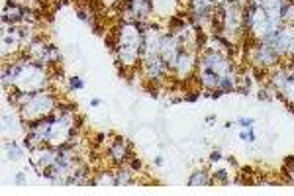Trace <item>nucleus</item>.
<instances>
[{
	"mask_svg": "<svg viewBox=\"0 0 294 196\" xmlns=\"http://www.w3.org/2000/svg\"><path fill=\"white\" fill-rule=\"evenodd\" d=\"M57 96L49 90V88H43V90H35L31 94V98L20 108V114L24 116V120H35V118H43L51 112H55V106H57Z\"/></svg>",
	"mask_w": 294,
	"mask_h": 196,
	"instance_id": "obj_1",
	"label": "nucleus"
},
{
	"mask_svg": "<svg viewBox=\"0 0 294 196\" xmlns=\"http://www.w3.org/2000/svg\"><path fill=\"white\" fill-rule=\"evenodd\" d=\"M140 69H142L146 81L157 83V84H163L169 77V71H171L169 63L161 57V53H153V55H147L146 59H142Z\"/></svg>",
	"mask_w": 294,
	"mask_h": 196,
	"instance_id": "obj_2",
	"label": "nucleus"
},
{
	"mask_svg": "<svg viewBox=\"0 0 294 196\" xmlns=\"http://www.w3.org/2000/svg\"><path fill=\"white\" fill-rule=\"evenodd\" d=\"M247 57L251 59V65H259L265 69H275L283 61V57L277 53V49L271 43L261 41V39H255V45L251 47Z\"/></svg>",
	"mask_w": 294,
	"mask_h": 196,
	"instance_id": "obj_3",
	"label": "nucleus"
},
{
	"mask_svg": "<svg viewBox=\"0 0 294 196\" xmlns=\"http://www.w3.org/2000/svg\"><path fill=\"white\" fill-rule=\"evenodd\" d=\"M198 67V51L190 49V47H182L171 73L175 75L176 81H188L194 77V71Z\"/></svg>",
	"mask_w": 294,
	"mask_h": 196,
	"instance_id": "obj_4",
	"label": "nucleus"
},
{
	"mask_svg": "<svg viewBox=\"0 0 294 196\" xmlns=\"http://www.w3.org/2000/svg\"><path fill=\"white\" fill-rule=\"evenodd\" d=\"M122 20L149 22L153 14V0H122Z\"/></svg>",
	"mask_w": 294,
	"mask_h": 196,
	"instance_id": "obj_5",
	"label": "nucleus"
},
{
	"mask_svg": "<svg viewBox=\"0 0 294 196\" xmlns=\"http://www.w3.org/2000/svg\"><path fill=\"white\" fill-rule=\"evenodd\" d=\"M134 153V147L132 143L122 138V136H114L110 141H108V147H106V155H108V161L114 165V167H122L128 163V159L132 157Z\"/></svg>",
	"mask_w": 294,
	"mask_h": 196,
	"instance_id": "obj_6",
	"label": "nucleus"
},
{
	"mask_svg": "<svg viewBox=\"0 0 294 196\" xmlns=\"http://www.w3.org/2000/svg\"><path fill=\"white\" fill-rule=\"evenodd\" d=\"M26 132V120L18 108L2 112V140H18Z\"/></svg>",
	"mask_w": 294,
	"mask_h": 196,
	"instance_id": "obj_7",
	"label": "nucleus"
},
{
	"mask_svg": "<svg viewBox=\"0 0 294 196\" xmlns=\"http://www.w3.org/2000/svg\"><path fill=\"white\" fill-rule=\"evenodd\" d=\"M57 155H59V151H57L55 145H51V143H43V145H39L35 151L29 153V163H31V167L39 173L41 169L53 165V163L57 161Z\"/></svg>",
	"mask_w": 294,
	"mask_h": 196,
	"instance_id": "obj_8",
	"label": "nucleus"
},
{
	"mask_svg": "<svg viewBox=\"0 0 294 196\" xmlns=\"http://www.w3.org/2000/svg\"><path fill=\"white\" fill-rule=\"evenodd\" d=\"M90 181H92V177H90L88 165L79 161L75 165V169L71 171V175L67 177V187H71V185H90Z\"/></svg>",
	"mask_w": 294,
	"mask_h": 196,
	"instance_id": "obj_9",
	"label": "nucleus"
},
{
	"mask_svg": "<svg viewBox=\"0 0 294 196\" xmlns=\"http://www.w3.org/2000/svg\"><path fill=\"white\" fill-rule=\"evenodd\" d=\"M196 83L204 90H214L220 84V75L216 71H210V69H200L196 75Z\"/></svg>",
	"mask_w": 294,
	"mask_h": 196,
	"instance_id": "obj_10",
	"label": "nucleus"
},
{
	"mask_svg": "<svg viewBox=\"0 0 294 196\" xmlns=\"http://www.w3.org/2000/svg\"><path fill=\"white\" fill-rule=\"evenodd\" d=\"M2 149H4V157L8 161H20L24 157V153H26L24 145L18 143L16 140H4L2 141Z\"/></svg>",
	"mask_w": 294,
	"mask_h": 196,
	"instance_id": "obj_11",
	"label": "nucleus"
},
{
	"mask_svg": "<svg viewBox=\"0 0 294 196\" xmlns=\"http://www.w3.org/2000/svg\"><path fill=\"white\" fill-rule=\"evenodd\" d=\"M134 183H136V173L128 165L114 169V187H130Z\"/></svg>",
	"mask_w": 294,
	"mask_h": 196,
	"instance_id": "obj_12",
	"label": "nucleus"
},
{
	"mask_svg": "<svg viewBox=\"0 0 294 196\" xmlns=\"http://www.w3.org/2000/svg\"><path fill=\"white\" fill-rule=\"evenodd\" d=\"M186 185H188V187H212V185H214V177H212V173L206 171V169H196V171L190 173Z\"/></svg>",
	"mask_w": 294,
	"mask_h": 196,
	"instance_id": "obj_13",
	"label": "nucleus"
},
{
	"mask_svg": "<svg viewBox=\"0 0 294 196\" xmlns=\"http://www.w3.org/2000/svg\"><path fill=\"white\" fill-rule=\"evenodd\" d=\"M253 75L251 73H239L237 75V84H235V92L239 96H247L251 92V86H253Z\"/></svg>",
	"mask_w": 294,
	"mask_h": 196,
	"instance_id": "obj_14",
	"label": "nucleus"
},
{
	"mask_svg": "<svg viewBox=\"0 0 294 196\" xmlns=\"http://www.w3.org/2000/svg\"><path fill=\"white\" fill-rule=\"evenodd\" d=\"M235 84H237V77L235 75H224V77H220L218 88L224 94H232V92H235Z\"/></svg>",
	"mask_w": 294,
	"mask_h": 196,
	"instance_id": "obj_15",
	"label": "nucleus"
},
{
	"mask_svg": "<svg viewBox=\"0 0 294 196\" xmlns=\"http://www.w3.org/2000/svg\"><path fill=\"white\" fill-rule=\"evenodd\" d=\"M90 185H94V187H104V185L114 187V171H98L96 177H92Z\"/></svg>",
	"mask_w": 294,
	"mask_h": 196,
	"instance_id": "obj_16",
	"label": "nucleus"
},
{
	"mask_svg": "<svg viewBox=\"0 0 294 196\" xmlns=\"http://www.w3.org/2000/svg\"><path fill=\"white\" fill-rule=\"evenodd\" d=\"M55 112H57L59 116H75V114H77V104L71 102V100H57Z\"/></svg>",
	"mask_w": 294,
	"mask_h": 196,
	"instance_id": "obj_17",
	"label": "nucleus"
},
{
	"mask_svg": "<svg viewBox=\"0 0 294 196\" xmlns=\"http://www.w3.org/2000/svg\"><path fill=\"white\" fill-rule=\"evenodd\" d=\"M257 98H259L261 102H271V100H275V88H273L269 83H263V86H261L259 92H257Z\"/></svg>",
	"mask_w": 294,
	"mask_h": 196,
	"instance_id": "obj_18",
	"label": "nucleus"
},
{
	"mask_svg": "<svg viewBox=\"0 0 294 196\" xmlns=\"http://www.w3.org/2000/svg\"><path fill=\"white\" fill-rule=\"evenodd\" d=\"M281 18L285 24H294V4L293 2H287L283 8H281Z\"/></svg>",
	"mask_w": 294,
	"mask_h": 196,
	"instance_id": "obj_19",
	"label": "nucleus"
},
{
	"mask_svg": "<svg viewBox=\"0 0 294 196\" xmlns=\"http://www.w3.org/2000/svg\"><path fill=\"white\" fill-rule=\"evenodd\" d=\"M212 177H214V185L216 183L218 185H230L232 183V179H230V175H228L226 169H218L216 173H212Z\"/></svg>",
	"mask_w": 294,
	"mask_h": 196,
	"instance_id": "obj_20",
	"label": "nucleus"
},
{
	"mask_svg": "<svg viewBox=\"0 0 294 196\" xmlns=\"http://www.w3.org/2000/svg\"><path fill=\"white\" fill-rule=\"evenodd\" d=\"M67 83H69V90H83V88H85V81H83V77H79V75L69 77Z\"/></svg>",
	"mask_w": 294,
	"mask_h": 196,
	"instance_id": "obj_21",
	"label": "nucleus"
},
{
	"mask_svg": "<svg viewBox=\"0 0 294 196\" xmlns=\"http://www.w3.org/2000/svg\"><path fill=\"white\" fill-rule=\"evenodd\" d=\"M126 165H128V167H130V169H132V171H134V173H136V175H138V173H142V171H144V161H142V159H140V157H136V155H134V153H132V157H130V159H128V163H126Z\"/></svg>",
	"mask_w": 294,
	"mask_h": 196,
	"instance_id": "obj_22",
	"label": "nucleus"
},
{
	"mask_svg": "<svg viewBox=\"0 0 294 196\" xmlns=\"http://www.w3.org/2000/svg\"><path fill=\"white\" fill-rule=\"evenodd\" d=\"M279 92H283L291 102L294 104V75L289 77V81H287V84H285V88L283 90H279Z\"/></svg>",
	"mask_w": 294,
	"mask_h": 196,
	"instance_id": "obj_23",
	"label": "nucleus"
},
{
	"mask_svg": "<svg viewBox=\"0 0 294 196\" xmlns=\"http://www.w3.org/2000/svg\"><path fill=\"white\" fill-rule=\"evenodd\" d=\"M293 169H294V155H289V157H285V161H283L281 175H287V173H291Z\"/></svg>",
	"mask_w": 294,
	"mask_h": 196,
	"instance_id": "obj_24",
	"label": "nucleus"
},
{
	"mask_svg": "<svg viewBox=\"0 0 294 196\" xmlns=\"http://www.w3.org/2000/svg\"><path fill=\"white\" fill-rule=\"evenodd\" d=\"M198 98H200V92H198V90H186V92L182 94V100H184V102H190V104H194Z\"/></svg>",
	"mask_w": 294,
	"mask_h": 196,
	"instance_id": "obj_25",
	"label": "nucleus"
},
{
	"mask_svg": "<svg viewBox=\"0 0 294 196\" xmlns=\"http://www.w3.org/2000/svg\"><path fill=\"white\" fill-rule=\"evenodd\" d=\"M237 124L241 126V130H249V128H253L255 120H253V118H239V120H237Z\"/></svg>",
	"mask_w": 294,
	"mask_h": 196,
	"instance_id": "obj_26",
	"label": "nucleus"
},
{
	"mask_svg": "<svg viewBox=\"0 0 294 196\" xmlns=\"http://www.w3.org/2000/svg\"><path fill=\"white\" fill-rule=\"evenodd\" d=\"M222 159H224V155H222L220 149H214V151L210 153V163H218V161H222Z\"/></svg>",
	"mask_w": 294,
	"mask_h": 196,
	"instance_id": "obj_27",
	"label": "nucleus"
},
{
	"mask_svg": "<svg viewBox=\"0 0 294 196\" xmlns=\"http://www.w3.org/2000/svg\"><path fill=\"white\" fill-rule=\"evenodd\" d=\"M206 94L212 98V100H218V98H222L224 96V92L220 90V88H214V90H206Z\"/></svg>",
	"mask_w": 294,
	"mask_h": 196,
	"instance_id": "obj_28",
	"label": "nucleus"
},
{
	"mask_svg": "<svg viewBox=\"0 0 294 196\" xmlns=\"http://www.w3.org/2000/svg\"><path fill=\"white\" fill-rule=\"evenodd\" d=\"M26 183H28L26 173H16V177H14V185H26Z\"/></svg>",
	"mask_w": 294,
	"mask_h": 196,
	"instance_id": "obj_29",
	"label": "nucleus"
},
{
	"mask_svg": "<svg viewBox=\"0 0 294 196\" xmlns=\"http://www.w3.org/2000/svg\"><path fill=\"white\" fill-rule=\"evenodd\" d=\"M245 132H247V143H255V141H257V136H255L253 128H249V130H245Z\"/></svg>",
	"mask_w": 294,
	"mask_h": 196,
	"instance_id": "obj_30",
	"label": "nucleus"
},
{
	"mask_svg": "<svg viewBox=\"0 0 294 196\" xmlns=\"http://www.w3.org/2000/svg\"><path fill=\"white\" fill-rule=\"evenodd\" d=\"M100 104H102V102H100V98H92V100H90V106H92V108H98Z\"/></svg>",
	"mask_w": 294,
	"mask_h": 196,
	"instance_id": "obj_31",
	"label": "nucleus"
},
{
	"mask_svg": "<svg viewBox=\"0 0 294 196\" xmlns=\"http://www.w3.org/2000/svg\"><path fill=\"white\" fill-rule=\"evenodd\" d=\"M163 163H165V161H163V157H161V155H157V157H155V165H157V167H163Z\"/></svg>",
	"mask_w": 294,
	"mask_h": 196,
	"instance_id": "obj_32",
	"label": "nucleus"
},
{
	"mask_svg": "<svg viewBox=\"0 0 294 196\" xmlns=\"http://www.w3.org/2000/svg\"><path fill=\"white\" fill-rule=\"evenodd\" d=\"M206 122H208V124H214V122H216V116H214V114H208V116H206Z\"/></svg>",
	"mask_w": 294,
	"mask_h": 196,
	"instance_id": "obj_33",
	"label": "nucleus"
},
{
	"mask_svg": "<svg viewBox=\"0 0 294 196\" xmlns=\"http://www.w3.org/2000/svg\"><path fill=\"white\" fill-rule=\"evenodd\" d=\"M239 140H241V141H247V132H245V130L239 132Z\"/></svg>",
	"mask_w": 294,
	"mask_h": 196,
	"instance_id": "obj_34",
	"label": "nucleus"
},
{
	"mask_svg": "<svg viewBox=\"0 0 294 196\" xmlns=\"http://www.w3.org/2000/svg\"><path fill=\"white\" fill-rule=\"evenodd\" d=\"M228 163H230V165H234V167H237V161H235L234 157H228Z\"/></svg>",
	"mask_w": 294,
	"mask_h": 196,
	"instance_id": "obj_35",
	"label": "nucleus"
},
{
	"mask_svg": "<svg viewBox=\"0 0 294 196\" xmlns=\"http://www.w3.org/2000/svg\"><path fill=\"white\" fill-rule=\"evenodd\" d=\"M289 2H293V4H294V0H289Z\"/></svg>",
	"mask_w": 294,
	"mask_h": 196,
	"instance_id": "obj_36",
	"label": "nucleus"
}]
</instances>
